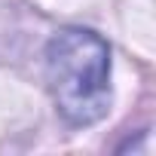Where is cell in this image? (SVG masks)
Instances as JSON below:
<instances>
[{
    "label": "cell",
    "mask_w": 156,
    "mask_h": 156,
    "mask_svg": "<svg viewBox=\"0 0 156 156\" xmlns=\"http://www.w3.org/2000/svg\"><path fill=\"white\" fill-rule=\"evenodd\" d=\"M46 86L55 110L64 122L83 129L107 116L110 92V46L107 40L83 25L58 28L43 52Z\"/></svg>",
    "instance_id": "6da1fadb"
}]
</instances>
